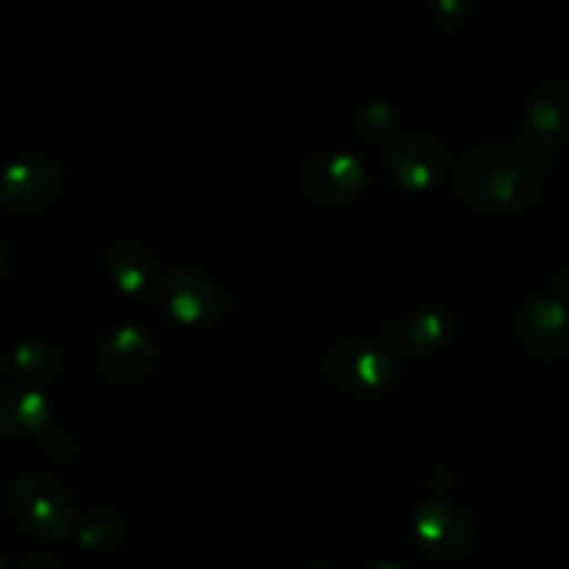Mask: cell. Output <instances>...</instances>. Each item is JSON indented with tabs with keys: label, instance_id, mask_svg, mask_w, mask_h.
<instances>
[{
	"label": "cell",
	"instance_id": "10",
	"mask_svg": "<svg viewBox=\"0 0 569 569\" xmlns=\"http://www.w3.org/2000/svg\"><path fill=\"white\" fill-rule=\"evenodd\" d=\"M153 367V339L137 326H120L100 342L98 370L114 387H137Z\"/></svg>",
	"mask_w": 569,
	"mask_h": 569
},
{
	"label": "cell",
	"instance_id": "2",
	"mask_svg": "<svg viewBox=\"0 0 569 569\" xmlns=\"http://www.w3.org/2000/svg\"><path fill=\"white\" fill-rule=\"evenodd\" d=\"M322 370L350 398H381L400 381V356L387 339L345 337L322 353Z\"/></svg>",
	"mask_w": 569,
	"mask_h": 569
},
{
	"label": "cell",
	"instance_id": "8",
	"mask_svg": "<svg viewBox=\"0 0 569 569\" xmlns=\"http://www.w3.org/2000/svg\"><path fill=\"white\" fill-rule=\"evenodd\" d=\"M517 339L528 356L559 361L569 350V309L553 295H533L517 315Z\"/></svg>",
	"mask_w": 569,
	"mask_h": 569
},
{
	"label": "cell",
	"instance_id": "13",
	"mask_svg": "<svg viewBox=\"0 0 569 569\" xmlns=\"http://www.w3.org/2000/svg\"><path fill=\"white\" fill-rule=\"evenodd\" d=\"M50 422V400L37 387L0 389V433L31 439L44 433Z\"/></svg>",
	"mask_w": 569,
	"mask_h": 569
},
{
	"label": "cell",
	"instance_id": "19",
	"mask_svg": "<svg viewBox=\"0 0 569 569\" xmlns=\"http://www.w3.org/2000/svg\"><path fill=\"white\" fill-rule=\"evenodd\" d=\"M17 569H64L53 553H28L22 556Z\"/></svg>",
	"mask_w": 569,
	"mask_h": 569
},
{
	"label": "cell",
	"instance_id": "22",
	"mask_svg": "<svg viewBox=\"0 0 569 569\" xmlns=\"http://www.w3.org/2000/svg\"><path fill=\"white\" fill-rule=\"evenodd\" d=\"M0 569H11V565H9V559H6L3 553H0Z\"/></svg>",
	"mask_w": 569,
	"mask_h": 569
},
{
	"label": "cell",
	"instance_id": "11",
	"mask_svg": "<svg viewBox=\"0 0 569 569\" xmlns=\"http://www.w3.org/2000/svg\"><path fill=\"white\" fill-rule=\"evenodd\" d=\"M395 342L409 353H442L456 337V315L445 303H422L395 322Z\"/></svg>",
	"mask_w": 569,
	"mask_h": 569
},
{
	"label": "cell",
	"instance_id": "6",
	"mask_svg": "<svg viewBox=\"0 0 569 569\" xmlns=\"http://www.w3.org/2000/svg\"><path fill=\"white\" fill-rule=\"evenodd\" d=\"M164 315L181 328H211L226 315V289L200 270H178L161 287Z\"/></svg>",
	"mask_w": 569,
	"mask_h": 569
},
{
	"label": "cell",
	"instance_id": "7",
	"mask_svg": "<svg viewBox=\"0 0 569 569\" xmlns=\"http://www.w3.org/2000/svg\"><path fill=\"white\" fill-rule=\"evenodd\" d=\"M389 178L398 183L403 192L422 194L431 192L433 187L442 183V178L450 170V148L433 137H411L395 139L383 156Z\"/></svg>",
	"mask_w": 569,
	"mask_h": 569
},
{
	"label": "cell",
	"instance_id": "24",
	"mask_svg": "<svg viewBox=\"0 0 569 569\" xmlns=\"http://www.w3.org/2000/svg\"><path fill=\"white\" fill-rule=\"evenodd\" d=\"M264 569H276V567H264Z\"/></svg>",
	"mask_w": 569,
	"mask_h": 569
},
{
	"label": "cell",
	"instance_id": "14",
	"mask_svg": "<svg viewBox=\"0 0 569 569\" xmlns=\"http://www.w3.org/2000/svg\"><path fill=\"white\" fill-rule=\"evenodd\" d=\"M106 267L117 292L126 298H144L156 283V259L139 244L122 242L111 248Z\"/></svg>",
	"mask_w": 569,
	"mask_h": 569
},
{
	"label": "cell",
	"instance_id": "9",
	"mask_svg": "<svg viewBox=\"0 0 569 569\" xmlns=\"http://www.w3.org/2000/svg\"><path fill=\"white\" fill-rule=\"evenodd\" d=\"M61 167L48 156H22L0 170V200L17 211H39L61 192Z\"/></svg>",
	"mask_w": 569,
	"mask_h": 569
},
{
	"label": "cell",
	"instance_id": "16",
	"mask_svg": "<svg viewBox=\"0 0 569 569\" xmlns=\"http://www.w3.org/2000/svg\"><path fill=\"white\" fill-rule=\"evenodd\" d=\"M11 370L17 372L26 387H42L50 383L61 370V356L53 345L28 339L11 350Z\"/></svg>",
	"mask_w": 569,
	"mask_h": 569
},
{
	"label": "cell",
	"instance_id": "12",
	"mask_svg": "<svg viewBox=\"0 0 569 569\" xmlns=\"http://www.w3.org/2000/svg\"><path fill=\"white\" fill-rule=\"evenodd\" d=\"M526 122L531 137L545 148L565 144L569 139V83H542L528 100Z\"/></svg>",
	"mask_w": 569,
	"mask_h": 569
},
{
	"label": "cell",
	"instance_id": "5",
	"mask_svg": "<svg viewBox=\"0 0 569 569\" xmlns=\"http://www.w3.org/2000/svg\"><path fill=\"white\" fill-rule=\"evenodd\" d=\"M367 183L370 176L365 161L342 148L317 150L303 167V187L309 198L333 209L356 203L367 192Z\"/></svg>",
	"mask_w": 569,
	"mask_h": 569
},
{
	"label": "cell",
	"instance_id": "21",
	"mask_svg": "<svg viewBox=\"0 0 569 569\" xmlns=\"http://www.w3.org/2000/svg\"><path fill=\"white\" fill-rule=\"evenodd\" d=\"M300 569H337V567L326 565V561H315V565H306V567H300Z\"/></svg>",
	"mask_w": 569,
	"mask_h": 569
},
{
	"label": "cell",
	"instance_id": "18",
	"mask_svg": "<svg viewBox=\"0 0 569 569\" xmlns=\"http://www.w3.org/2000/svg\"><path fill=\"white\" fill-rule=\"evenodd\" d=\"M431 17L442 31H456L470 17V0H431Z\"/></svg>",
	"mask_w": 569,
	"mask_h": 569
},
{
	"label": "cell",
	"instance_id": "17",
	"mask_svg": "<svg viewBox=\"0 0 569 569\" xmlns=\"http://www.w3.org/2000/svg\"><path fill=\"white\" fill-rule=\"evenodd\" d=\"M356 126L361 137L370 142H387V139H395V131H398V111L387 100H367L356 111Z\"/></svg>",
	"mask_w": 569,
	"mask_h": 569
},
{
	"label": "cell",
	"instance_id": "1",
	"mask_svg": "<svg viewBox=\"0 0 569 569\" xmlns=\"http://www.w3.org/2000/svg\"><path fill=\"white\" fill-rule=\"evenodd\" d=\"M456 187L470 209L487 217H515L542 200L548 164L531 142L492 139L467 150Z\"/></svg>",
	"mask_w": 569,
	"mask_h": 569
},
{
	"label": "cell",
	"instance_id": "23",
	"mask_svg": "<svg viewBox=\"0 0 569 569\" xmlns=\"http://www.w3.org/2000/svg\"><path fill=\"white\" fill-rule=\"evenodd\" d=\"M0 376H3V353H0Z\"/></svg>",
	"mask_w": 569,
	"mask_h": 569
},
{
	"label": "cell",
	"instance_id": "4",
	"mask_svg": "<svg viewBox=\"0 0 569 569\" xmlns=\"http://www.w3.org/2000/svg\"><path fill=\"white\" fill-rule=\"evenodd\" d=\"M415 537L431 559L461 561L476 548V522L456 500L433 495L415 509Z\"/></svg>",
	"mask_w": 569,
	"mask_h": 569
},
{
	"label": "cell",
	"instance_id": "20",
	"mask_svg": "<svg viewBox=\"0 0 569 569\" xmlns=\"http://www.w3.org/2000/svg\"><path fill=\"white\" fill-rule=\"evenodd\" d=\"M361 569H415V567L403 559H376V561H367Z\"/></svg>",
	"mask_w": 569,
	"mask_h": 569
},
{
	"label": "cell",
	"instance_id": "3",
	"mask_svg": "<svg viewBox=\"0 0 569 569\" xmlns=\"http://www.w3.org/2000/svg\"><path fill=\"white\" fill-rule=\"evenodd\" d=\"M11 517L17 526L42 542H61L72 533L76 509L67 489L44 472H26L17 478L9 495Z\"/></svg>",
	"mask_w": 569,
	"mask_h": 569
},
{
	"label": "cell",
	"instance_id": "15",
	"mask_svg": "<svg viewBox=\"0 0 569 569\" xmlns=\"http://www.w3.org/2000/svg\"><path fill=\"white\" fill-rule=\"evenodd\" d=\"M72 537H76L78 548H83L87 553L111 556L126 548L131 531L114 509L100 506V509H89L83 520L72 526Z\"/></svg>",
	"mask_w": 569,
	"mask_h": 569
}]
</instances>
